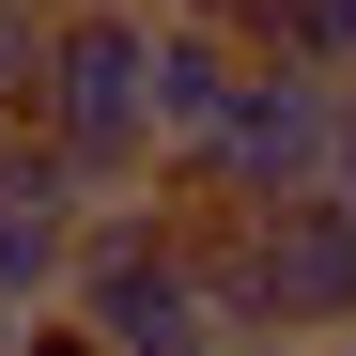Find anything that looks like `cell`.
<instances>
[{
  "label": "cell",
  "instance_id": "277c9868",
  "mask_svg": "<svg viewBox=\"0 0 356 356\" xmlns=\"http://www.w3.org/2000/svg\"><path fill=\"white\" fill-rule=\"evenodd\" d=\"M78 248H93V170L63 140L0 124V294H16V310H63V294H78Z\"/></svg>",
  "mask_w": 356,
  "mask_h": 356
},
{
  "label": "cell",
  "instance_id": "5b68a950",
  "mask_svg": "<svg viewBox=\"0 0 356 356\" xmlns=\"http://www.w3.org/2000/svg\"><path fill=\"white\" fill-rule=\"evenodd\" d=\"M47 63H63V16H47V0H0V124H31Z\"/></svg>",
  "mask_w": 356,
  "mask_h": 356
},
{
  "label": "cell",
  "instance_id": "8992f818",
  "mask_svg": "<svg viewBox=\"0 0 356 356\" xmlns=\"http://www.w3.org/2000/svg\"><path fill=\"white\" fill-rule=\"evenodd\" d=\"M47 16H124V0H47Z\"/></svg>",
  "mask_w": 356,
  "mask_h": 356
},
{
  "label": "cell",
  "instance_id": "3957f363",
  "mask_svg": "<svg viewBox=\"0 0 356 356\" xmlns=\"http://www.w3.org/2000/svg\"><path fill=\"white\" fill-rule=\"evenodd\" d=\"M170 170H186L217 217H232V202H294V186L341 170V93H325L310 63H248V78L217 93V124L170 155Z\"/></svg>",
  "mask_w": 356,
  "mask_h": 356
},
{
  "label": "cell",
  "instance_id": "6da1fadb",
  "mask_svg": "<svg viewBox=\"0 0 356 356\" xmlns=\"http://www.w3.org/2000/svg\"><path fill=\"white\" fill-rule=\"evenodd\" d=\"M217 217V202H202ZM217 310L264 341H356V202L294 186V202H232L217 217Z\"/></svg>",
  "mask_w": 356,
  "mask_h": 356
},
{
  "label": "cell",
  "instance_id": "7a4b0ae2",
  "mask_svg": "<svg viewBox=\"0 0 356 356\" xmlns=\"http://www.w3.org/2000/svg\"><path fill=\"white\" fill-rule=\"evenodd\" d=\"M31 140H63L93 170V202H124L140 170H170V124H155V16H63V63L31 93Z\"/></svg>",
  "mask_w": 356,
  "mask_h": 356
}]
</instances>
